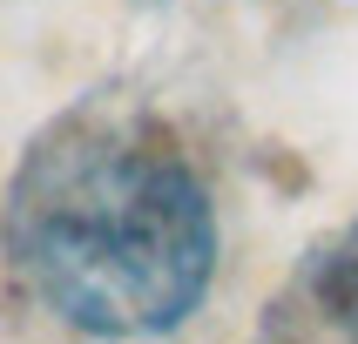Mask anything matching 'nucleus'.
<instances>
[{
  "label": "nucleus",
  "mask_w": 358,
  "mask_h": 344,
  "mask_svg": "<svg viewBox=\"0 0 358 344\" xmlns=\"http://www.w3.org/2000/svg\"><path fill=\"white\" fill-rule=\"evenodd\" d=\"M7 257L55 317L149 338L189 317L217 263L210 196L136 121H68L7 189Z\"/></svg>",
  "instance_id": "nucleus-1"
},
{
  "label": "nucleus",
  "mask_w": 358,
  "mask_h": 344,
  "mask_svg": "<svg viewBox=\"0 0 358 344\" xmlns=\"http://www.w3.org/2000/svg\"><path fill=\"white\" fill-rule=\"evenodd\" d=\"M318 297H324V311L345 324V338L358 344V223L331 243V257H324V270H318Z\"/></svg>",
  "instance_id": "nucleus-2"
}]
</instances>
